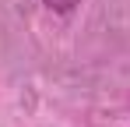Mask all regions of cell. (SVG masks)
I'll return each instance as SVG.
<instances>
[{
    "instance_id": "obj_1",
    "label": "cell",
    "mask_w": 130,
    "mask_h": 127,
    "mask_svg": "<svg viewBox=\"0 0 130 127\" xmlns=\"http://www.w3.org/2000/svg\"><path fill=\"white\" fill-rule=\"evenodd\" d=\"M46 7L56 11V14H70V11L77 7V0H46Z\"/></svg>"
}]
</instances>
